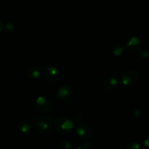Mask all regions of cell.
Here are the masks:
<instances>
[{"instance_id": "obj_1", "label": "cell", "mask_w": 149, "mask_h": 149, "mask_svg": "<svg viewBox=\"0 0 149 149\" xmlns=\"http://www.w3.org/2000/svg\"><path fill=\"white\" fill-rule=\"evenodd\" d=\"M74 126V122L65 116L58 117L55 121V127L57 130L62 133H66L72 130Z\"/></svg>"}, {"instance_id": "obj_2", "label": "cell", "mask_w": 149, "mask_h": 149, "mask_svg": "<svg viewBox=\"0 0 149 149\" xmlns=\"http://www.w3.org/2000/svg\"><path fill=\"white\" fill-rule=\"evenodd\" d=\"M140 80V75L134 70H126L121 74V81L125 86H133Z\"/></svg>"}, {"instance_id": "obj_3", "label": "cell", "mask_w": 149, "mask_h": 149, "mask_svg": "<svg viewBox=\"0 0 149 149\" xmlns=\"http://www.w3.org/2000/svg\"><path fill=\"white\" fill-rule=\"evenodd\" d=\"M53 122L52 118L48 116H41L40 118L36 119L34 123V127L36 130L42 133L47 132L52 129Z\"/></svg>"}, {"instance_id": "obj_4", "label": "cell", "mask_w": 149, "mask_h": 149, "mask_svg": "<svg viewBox=\"0 0 149 149\" xmlns=\"http://www.w3.org/2000/svg\"><path fill=\"white\" fill-rule=\"evenodd\" d=\"M42 71L43 72L45 78L49 81H58L62 76L61 70L52 65L43 67V68H42Z\"/></svg>"}, {"instance_id": "obj_5", "label": "cell", "mask_w": 149, "mask_h": 149, "mask_svg": "<svg viewBox=\"0 0 149 149\" xmlns=\"http://www.w3.org/2000/svg\"><path fill=\"white\" fill-rule=\"evenodd\" d=\"M74 93L73 88L69 85H63L57 90L56 96L58 99L62 101H65L71 97Z\"/></svg>"}, {"instance_id": "obj_6", "label": "cell", "mask_w": 149, "mask_h": 149, "mask_svg": "<svg viewBox=\"0 0 149 149\" xmlns=\"http://www.w3.org/2000/svg\"><path fill=\"white\" fill-rule=\"evenodd\" d=\"M77 134L79 138L84 140H87L92 136L93 130H92L91 127L87 124H80L77 129Z\"/></svg>"}, {"instance_id": "obj_7", "label": "cell", "mask_w": 149, "mask_h": 149, "mask_svg": "<svg viewBox=\"0 0 149 149\" xmlns=\"http://www.w3.org/2000/svg\"><path fill=\"white\" fill-rule=\"evenodd\" d=\"M35 106L41 113H47L51 109V104L49 100L41 96L35 100Z\"/></svg>"}, {"instance_id": "obj_8", "label": "cell", "mask_w": 149, "mask_h": 149, "mask_svg": "<svg viewBox=\"0 0 149 149\" xmlns=\"http://www.w3.org/2000/svg\"><path fill=\"white\" fill-rule=\"evenodd\" d=\"M141 47V42L138 37L133 36L127 42L126 45V48L130 52H136L139 50Z\"/></svg>"}, {"instance_id": "obj_9", "label": "cell", "mask_w": 149, "mask_h": 149, "mask_svg": "<svg viewBox=\"0 0 149 149\" xmlns=\"http://www.w3.org/2000/svg\"><path fill=\"white\" fill-rule=\"evenodd\" d=\"M42 74V68H39L36 65H33V66L29 67L26 70V77L30 79H36L39 78Z\"/></svg>"}, {"instance_id": "obj_10", "label": "cell", "mask_w": 149, "mask_h": 149, "mask_svg": "<svg viewBox=\"0 0 149 149\" xmlns=\"http://www.w3.org/2000/svg\"><path fill=\"white\" fill-rule=\"evenodd\" d=\"M103 87L107 90H113L119 85V81L115 77H107L103 80Z\"/></svg>"}, {"instance_id": "obj_11", "label": "cell", "mask_w": 149, "mask_h": 149, "mask_svg": "<svg viewBox=\"0 0 149 149\" xmlns=\"http://www.w3.org/2000/svg\"><path fill=\"white\" fill-rule=\"evenodd\" d=\"M32 122L29 120L22 121L19 125V130L22 133H28L30 132L32 129Z\"/></svg>"}, {"instance_id": "obj_12", "label": "cell", "mask_w": 149, "mask_h": 149, "mask_svg": "<svg viewBox=\"0 0 149 149\" xmlns=\"http://www.w3.org/2000/svg\"><path fill=\"white\" fill-rule=\"evenodd\" d=\"M125 47L121 44H116V45H114L112 47V52H113V55L115 56L119 57L120 55H122V53L125 51Z\"/></svg>"}, {"instance_id": "obj_13", "label": "cell", "mask_w": 149, "mask_h": 149, "mask_svg": "<svg viewBox=\"0 0 149 149\" xmlns=\"http://www.w3.org/2000/svg\"><path fill=\"white\" fill-rule=\"evenodd\" d=\"M58 147L60 149H69L71 148V143L68 141H63L59 143Z\"/></svg>"}, {"instance_id": "obj_14", "label": "cell", "mask_w": 149, "mask_h": 149, "mask_svg": "<svg viewBox=\"0 0 149 149\" xmlns=\"http://www.w3.org/2000/svg\"><path fill=\"white\" fill-rule=\"evenodd\" d=\"M81 146L83 147L84 149H93L94 148V144L93 142L90 141H84L81 143Z\"/></svg>"}, {"instance_id": "obj_15", "label": "cell", "mask_w": 149, "mask_h": 149, "mask_svg": "<svg viewBox=\"0 0 149 149\" xmlns=\"http://www.w3.org/2000/svg\"><path fill=\"white\" fill-rule=\"evenodd\" d=\"M132 116L134 118L137 119V118H139L142 116V110H141L140 108H136L133 110L132 112Z\"/></svg>"}, {"instance_id": "obj_16", "label": "cell", "mask_w": 149, "mask_h": 149, "mask_svg": "<svg viewBox=\"0 0 149 149\" xmlns=\"http://www.w3.org/2000/svg\"><path fill=\"white\" fill-rule=\"evenodd\" d=\"M140 56L141 58L143 59H146V58H149V49H144V50L141 51L140 52Z\"/></svg>"}, {"instance_id": "obj_17", "label": "cell", "mask_w": 149, "mask_h": 149, "mask_svg": "<svg viewBox=\"0 0 149 149\" xmlns=\"http://www.w3.org/2000/svg\"><path fill=\"white\" fill-rule=\"evenodd\" d=\"M127 149H141V146L138 143H132L127 147Z\"/></svg>"}, {"instance_id": "obj_18", "label": "cell", "mask_w": 149, "mask_h": 149, "mask_svg": "<svg viewBox=\"0 0 149 149\" xmlns=\"http://www.w3.org/2000/svg\"><path fill=\"white\" fill-rule=\"evenodd\" d=\"M13 26L12 23H9L6 25V30H7V31H9V32L12 31H13Z\"/></svg>"}, {"instance_id": "obj_19", "label": "cell", "mask_w": 149, "mask_h": 149, "mask_svg": "<svg viewBox=\"0 0 149 149\" xmlns=\"http://www.w3.org/2000/svg\"><path fill=\"white\" fill-rule=\"evenodd\" d=\"M143 148H144V149H149V138L144 141Z\"/></svg>"}, {"instance_id": "obj_20", "label": "cell", "mask_w": 149, "mask_h": 149, "mask_svg": "<svg viewBox=\"0 0 149 149\" xmlns=\"http://www.w3.org/2000/svg\"><path fill=\"white\" fill-rule=\"evenodd\" d=\"M2 31V23H1V20H0V33Z\"/></svg>"}, {"instance_id": "obj_21", "label": "cell", "mask_w": 149, "mask_h": 149, "mask_svg": "<svg viewBox=\"0 0 149 149\" xmlns=\"http://www.w3.org/2000/svg\"><path fill=\"white\" fill-rule=\"evenodd\" d=\"M75 149H84V148H83V147L80 145V146H77Z\"/></svg>"}]
</instances>
